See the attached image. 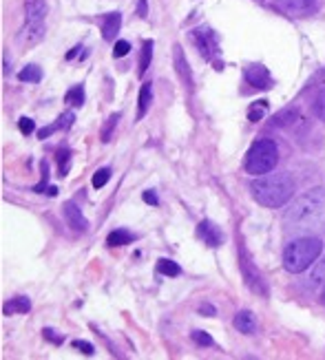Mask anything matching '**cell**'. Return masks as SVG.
<instances>
[{"label":"cell","instance_id":"obj_1","mask_svg":"<svg viewBox=\"0 0 325 360\" xmlns=\"http://www.w3.org/2000/svg\"><path fill=\"white\" fill-rule=\"evenodd\" d=\"M286 221L303 230H325V191L314 188L301 195L286 212Z\"/></svg>","mask_w":325,"mask_h":360},{"label":"cell","instance_id":"obj_2","mask_svg":"<svg viewBox=\"0 0 325 360\" xmlns=\"http://www.w3.org/2000/svg\"><path fill=\"white\" fill-rule=\"evenodd\" d=\"M250 193L257 203L266 208H283L297 193V184L286 173L261 175L250 184Z\"/></svg>","mask_w":325,"mask_h":360},{"label":"cell","instance_id":"obj_3","mask_svg":"<svg viewBox=\"0 0 325 360\" xmlns=\"http://www.w3.org/2000/svg\"><path fill=\"white\" fill-rule=\"evenodd\" d=\"M323 252V241L319 237H301L292 241L283 250V268L292 274L305 272L310 265H314Z\"/></svg>","mask_w":325,"mask_h":360},{"label":"cell","instance_id":"obj_4","mask_svg":"<svg viewBox=\"0 0 325 360\" xmlns=\"http://www.w3.org/2000/svg\"><path fill=\"white\" fill-rule=\"evenodd\" d=\"M279 164V148L272 139H257L246 155V170L250 175H268Z\"/></svg>","mask_w":325,"mask_h":360},{"label":"cell","instance_id":"obj_5","mask_svg":"<svg viewBox=\"0 0 325 360\" xmlns=\"http://www.w3.org/2000/svg\"><path fill=\"white\" fill-rule=\"evenodd\" d=\"M44 15H46L44 0H29L27 3V27H25V34L29 36V42H40L44 38Z\"/></svg>","mask_w":325,"mask_h":360},{"label":"cell","instance_id":"obj_6","mask_svg":"<svg viewBox=\"0 0 325 360\" xmlns=\"http://www.w3.org/2000/svg\"><path fill=\"white\" fill-rule=\"evenodd\" d=\"M191 38L197 44V49L204 53L208 60H215L217 56H219V40H217L215 31H210V29H197V31H193Z\"/></svg>","mask_w":325,"mask_h":360},{"label":"cell","instance_id":"obj_7","mask_svg":"<svg viewBox=\"0 0 325 360\" xmlns=\"http://www.w3.org/2000/svg\"><path fill=\"white\" fill-rule=\"evenodd\" d=\"M276 9H281L288 15H307L319 7V0H274Z\"/></svg>","mask_w":325,"mask_h":360},{"label":"cell","instance_id":"obj_8","mask_svg":"<svg viewBox=\"0 0 325 360\" xmlns=\"http://www.w3.org/2000/svg\"><path fill=\"white\" fill-rule=\"evenodd\" d=\"M243 75H246L248 84L255 86V89H270L272 86V75L263 65H248Z\"/></svg>","mask_w":325,"mask_h":360},{"label":"cell","instance_id":"obj_9","mask_svg":"<svg viewBox=\"0 0 325 360\" xmlns=\"http://www.w3.org/2000/svg\"><path fill=\"white\" fill-rule=\"evenodd\" d=\"M241 268H243V276H246V283L250 285L255 292L259 294H268V285H266V281H263V276L253 268V263L246 259V255L241 252Z\"/></svg>","mask_w":325,"mask_h":360},{"label":"cell","instance_id":"obj_10","mask_svg":"<svg viewBox=\"0 0 325 360\" xmlns=\"http://www.w3.org/2000/svg\"><path fill=\"white\" fill-rule=\"evenodd\" d=\"M65 219L69 228H73L75 232H87L89 230V221L82 214V210L75 206V203H65Z\"/></svg>","mask_w":325,"mask_h":360},{"label":"cell","instance_id":"obj_11","mask_svg":"<svg viewBox=\"0 0 325 360\" xmlns=\"http://www.w3.org/2000/svg\"><path fill=\"white\" fill-rule=\"evenodd\" d=\"M197 234H199V239H204L206 245H210V248L222 245V241H224V234L219 232V228L210 221H201L197 228Z\"/></svg>","mask_w":325,"mask_h":360},{"label":"cell","instance_id":"obj_12","mask_svg":"<svg viewBox=\"0 0 325 360\" xmlns=\"http://www.w3.org/2000/svg\"><path fill=\"white\" fill-rule=\"evenodd\" d=\"M120 25H122V15L117 11L106 13L104 25H102V38L104 40H113L117 36V31H120Z\"/></svg>","mask_w":325,"mask_h":360},{"label":"cell","instance_id":"obj_13","mask_svg":"<svg viewBox=\"0 0 325 360\" xmlns=\"http://www.w3.org/2000/svg\"><path fill=\"white\" fill-rule=\"evenodd\" d=\"M151 102H153V84H151V82H146V84H142V89H139V98H137V115H135V120H142V117L146 115Z\"/></svg>","mask_w":325,"mask_h":360},{"label":"cell","instance_id":"obj_14","mask_svg":"<svg viewBox=\"0 0 325 360\" xmlns=\"http://www.w3.org/2000/svg\"><path fill=\"white\" fill-rule=\"evenodd\" d=\"M235 327H237L241 334H255L257 321H255L253 311H239V314L235 316Z\"/></svg>","mask_w":325,"mask_h":360},{"label":"cell","instance_id":"obj_15","mask_svg":"<svg viewBox=\"0 0 325 360\" xmlns=\"http://www.w3.org/2000/svg\"><path fill=\"white\" fill-rule=\"evenodd\" d=\"M135 241V234L129 230H113L111 234L106 237V245L108 248H120V245H129Z\"/></svg>","mask_w":325,"mask_h":360},{"label":"cell","instance_id":"obj_16","mask_svg":"<svg viewBox=\"0 0 325 360\" xmlns=\"http://www.w3.org/2000/svg\"><path fill=\"white\" fill-rule=\"evenodd\" d=\"M73 120H75V115L73 113H62L60 117H58V124H53V127H46V129H42L38 135L44 139L46 135H51L53 131H62V129H69L71 124H73Z\"/></svg>","mask_w":325,"mask_h":360},{"label":"cell","instance_id":"obj_17","mask_svg":"<svg viewBox=\"0 0 325 360\" xmlns=\"http://www.w3.org/2000/svg\"><path fill=\"white\" fill-rule=\"evenodd\" d=\"M175 67H177L179 75L184 77V82L191 86V71H189V62H186L184 51L179 49V46H175Z\"/></svg>","mask_w":325,"mask_h":360},{"label":"cell","instance_id":"obj_18","mask_svg":"<svg viewBox=\"0 0 325 360\" xmlns=\"http://www.w3.org/2000/svg\"><path fill=\"white\" fill-rule=\"evenodd\" d=\"M158 272L160 274H166V276H179L181 274V268L170 259H160L158 261Z\"/></svg>","mask_w":325,"mask_h":360},{"label":"cell","instance_id":"obj_19","mask_svg":"<svg viewBox=\"0 0 325 360\" xmlns=\"http://www.w3.org/2000/svg\"><path fill=\"white\" fill-rule=\"evenodd\" d=\"M18 80H23V82H40L42 80V71L36 65H29L18 73Z\"/></svg>","mask_w":325,"mask_h":360},{"label":"cell","instance_id":"obj_20","mask_svg":"<svg viewBox=\"0 0 325 360\" xmlns=\"http://www.w3.org/2000/svg\"><path fill=\"white\" fill-rule=\"evenodd\" d=\"M266 111H268V102L266 100H259L250 106V111H248V120L250 122H261L266 117Z\"/></svg>","mask_w":325,"mask_h":360},{"label":"cell","instance_id":"obj_21","mask_svg":"<svg viewBox=\"0 0 325 360\" xmlns=\"http://www.w3.org/2000/svg\"><path fill=\"white\" fill-rule=\"evenodd\" d=\"M151 58H153V42H151V40H146V42H144V46H142V56H139V75L148 71Z\"/></svg>","mask_w":325,"mask_h":360},{"label":"cell","instance_id":"obj_22","mask_svg":"<svg viewBox=\"0 0 325 360\" xmlns=\"http://www.w3.org/2000/svg\"><path fill=\"white\" fill-rule=\"evenodd\" d=\"M297 120H299V113H297V111H292V108H288V111L274 115V117H272V124H274V127H288V124L297 122Z\"/></svg>","mask_w":325,"mask_h":360},{"label":"cell","instance_id":"obj_23","mask_svg":"<svg viewBox=\"0 0 325 360\" xmlns=\"http://www.w3.org/2000/svg\"><path fill=\"white\" fill-rule=\"evenodd\" d=\"M65 102L67 104H71V106H82L84 104V89L77 84V86H73L67 96H65Z\"/></svg>","mask_w":325,"mask_h":360},{"label":"cell","instance_id":"obj_24","mask_svg":"<svg viewBox=\"0 0 325 360\" xmlns=\"http://www.w3.org/2000/svg\"><path fill=\"white\" fill-rule=\"evenodd\" d=\"M31 309V303L27 296H15V299L7 305V311H18V314H27Z\"/></svg>","mask_w":325,"mask_h":360},{"label":"cell","instance_id":"obj_25","mask_svg":"<svg viewBox=\"0 0 325 360\" xmlns=\"http://www.w3.org/2000/svg\"><path fill=\"white\" fill-rule=\"evenodd\" d=\"M310 281H312L314 285H323L325 283V257L314 265L312 272H310Z\"/></svg>","mask_w":325,"mask_h":360},{"label":"cell","instance_id":"obj_26","mask_svg":"<svg viewBox=\"0 0 325 360\" xmlns=\"http://www.w3.org/2000/svg\"><path fill=\"white\" fill-rule=\"evenodd\" d=\"M108 179H111V170L108 168H100L96 175H93V188H102Z\"/></svg>","mask_w":325,"mask_h":360},{"label":"cell","instance_id":"obj_27","mask_svg":"<svg viewBox=\"0 0 325 360\" xmlns=\"http://www.w3.org/2000/svg\"><path fill=\"white\" fill-rule=\"evenodd\" d=\"M314 113L325 122V86L319 91V96H317V100H314Z\"/></svg>","mask_w":325,"mask_h":360},{"label":"cell","instance_id":"obj_28","mask_svg":"<svg viewBox=\"0 0 325 360\" xmlns=\"http://www.w3.org/2000/svg\"><path fill=\"white\" fill-rule=\"evenodd\" d=\"M129 51H131V42H127V40H120V42H115L113 58H122V56H127Z\"/></svg>","mask_w":325,"mask_h":360},{"label":"cell","instance_id":"obj_29","mask_svg":"<svg viewBox=\"0 0 325 360\" xmlns=\"http://www.w3.org/2000/svg\"><path fill=\"white\" fill-rule=\"evenodd\" d=\"M193 340L197 342V345H201V347H210L212 345V338L206 332H193Z\"/></svg>","mask_w":325,"mask_h":360},{"label":"cell","instance_id":"obj_30","mask_svg":"<svg viewBox=\"0 0 325 360\" xmlns=\"http://www.w3.org/2000/svg\"><path fill=\"white\" fill-rule=\"evenodd\" d=\"M58 162H60V175H67V162H69V153L62 148L58 155Z\"/></svg>","mask_w":325,"mask_h":360},{"label":"cell","instance_id":"obj_31","mask_svg":"<svg viewBox=\"0 0 325 360\" xmlns=\"http://www.w3.org/2000/svg\"><path fill=\"white\" fill-rule=\"evenodd\" d=\"M117 120H120V115L115 113V115H111V120H108V131H102V142H108V137H111V131H113V127L117 124Z\"/></svg>","mask_w":325,"mask_h":360},{"label":"cell","instance_id":"obj_32","mask_svg":"<svg viewBox=\"0 0 325 360\" xmlns=\"http://www.w3.org/2000/svg\"><path fill=\"white\" fill-rule=\"evenodd\" d=\"M73 347L82 349V354H87V356L93 354V345H91V342H84V340H73Z\"/></svg>","mask_w":325,"mask_h":360},{"label":"cell","instance_id":"obj_33","mask_svg":"<svg viewBox=\"0 0 325 360\" xmlns=\"http://www.w3.org/2000/svg\"><path fill=\"white\" fill-rule=\"evenodd\" d=\"M42 334H44V338H46V340H51V342H56V345H60V342H62V336H60L58 332L49 330V327H46V330H42Z\"/></svg>","mask_w":325,"mask_h":360},{"label":"cell","instance_id":"obj_34","mask_svg":"<svg viewBox=\"0 0 325 360\" xmlns=\"http://www.w3.org/2000/svg\"><path fill=\"white\" fill-rule=\"evenodd\" d=\"M18 124H20V131H23L25 135H29L31 131H34V127H36V124L31 122L29 117H20V122H18Z\"/></svg>","mask_w":325,"mask_h":360},{"label":"cell","instance_id":"obj_35","mask_svg":"<svg viewBox=\"0 0 325 360\" xmlns=\"http://www.w3.org/2000/svg\"><path fill=\"white\" fill-rule=\"evenodd\" d=\"M199 311H201V314H208V316H215V314H217V309H215L212 305H201Z\"/></svg>","mask_w":325,"mask_h":360},{"label":"cell","instance_id":"obj_36","mask_svg":"<svg viewBox=\"0 0 325 360\" xmlns=\"http://www.w3.org/2000/svg\"><path fill=\"white\" fill-rule=\"evenodd\" d=\"M144 199H146L148 203H158V197H155V195H153V191H148V193L144 195Z\"/></svg>","mask_w":325,"mask_h":360},{"label":"cell","instance_id":"obj_37","mask_svg":"<svg viewBox=\"0 0 325 360\" xmlns=\"http://www.w3.org/2000/svg\"><path fill=\"white\" fill-rule=\"evenodd\" d=\"M139 15H146V0H139Z\"/></svg>","mask_w":325,"mask_h":360},{"label":"cell","instance_id":"obj_38","mask_svg":"<svg viewBox=\"0 0 325 360\" xmlns=\"http://www.w3.org/2000/svg\"><path fill=\"white\" fill-rule=\"evenodd\" d=\"M323 301H325V294H323Z\"/></svg>","mask_w":325,"mask_h":360}]
</instances>
